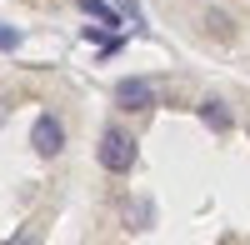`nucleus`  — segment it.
<instances>
[{
	"label": "nucleus",
	"mask_w": 250,
	"mask_h": 245,
	"mask_svg": "<svg viewBox=\"0 0 250 245\" xmlns=\"http://www.w3.org/2000/svg\"><path fill=\"white\" fill-rule=\"evenodd\" d=\"M95 160L110 175H125V170L135 165V135L120 130V125H105V130H100V145H95Z\"/></svg>",
	"instance_id": "nucleus-1"
},
{
	"label": "nucleus",
	"mask_w": 250,
	"mask_h": 245,
	"mask_svg": "<svg viewBox=\"0 0 250 245\" xmlns=\"http://www.w3.org/2000/svg\"><path fill=\"white\" fill-rule=\"evenodd\" d=\"M30 145H35V155H45V160L60 155V150H65V125H60L55 115H40L30 125Z\"/></svg>",
	"instance_id": "nucleus-2"
},
{
	"label": "nucleus",
	"mask_w": 250,
	"mask_h": 245,
	"mask_svg": "<svg viewBox=\"0 0 250 245\" xmlns=\"http://www.w3.org/2000/svg\"><path fill=\"white\" fill-rule=\"evenodd\" d=\"M115 105L120 110H150L155 105V85L140 80V75H125L120 85H115Z\"/></svg>",
	"instance_id": "nucleus-3"
},
{
	"label": "nucleus",
	"mask_w": 250,
	"mask_h": 245,
	"mask_svg": "<svg viewBox=\"0 0 250 245\" xmlns=\"http://www.w3.org/2000/svg\"><path fill=\"white\" fill-rule=\"evenodd\" d=\"M200 120L210 130H230V110H225V100H205L200 105Z\"/></svg>",
	"instance_id": "nucleus-4"
},
{
	"label": "nucleus",
	"mask_w": 250,
	"mask_h": 245,
	"mask_svg": "<svg viewBox=\"0 0 250 245\" xmlns=\"http://www.w3.org/2000/svg\"><path fill=\"white\" fill-rule=\"evenodd\" d=\"M80 10H85V15H95V20H105V30H115V25H120V15L105 5V0H80Z\"/></svg>",
	"instance_id": "nucleus-5"
},
{
	"label": "nucleus",
	"mask_w": 250,
	"mask_h": 245,
	"mask_svg": "<svg viewBox=\"0 0 250 245\" xmlns=\"http://www.w3.org/2000/svg\"><path fill=\"white\" fill-rule=\"evenodd\" d=\"M20 45V30L15 25H0V50H15Z\"/></svg>",
	"instance_id": "nucleus-6"
}]
</instances>
